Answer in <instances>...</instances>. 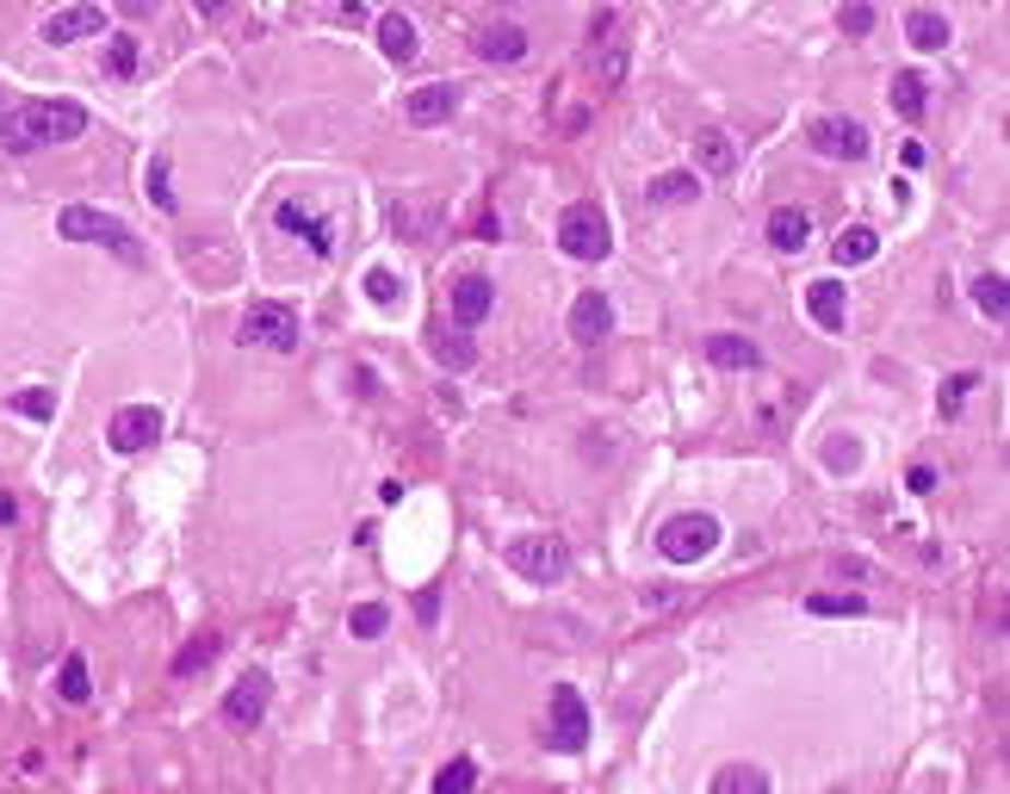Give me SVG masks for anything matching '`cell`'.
<instances>
[{
  "label": "cell",
  "mask_w": 1010,
  "mask_h": 794,
  "mask_svg": "<svg viewBox=\"0 0 1010 794\" xmlns=\"http://www.w3.org/2000/svg\"><path fill=\"white\" fill-rule=\"evenodd\" d=\"M477 57L484 62H521L527 57V32H521V25H484V32H477Z\"/></svg>",
  "instance_id": "obj_19"
},
{
  "label": "cell",
  "mask_w": 1010,
  "mask_h": 794,
  "mask_svg": "<svg viewBox=\"0 0 1010 794\" xmlns=\"http://www.w3.org/2000/svg\"><path fill=\"white\" fill-rule=\"evenodd\" d=\"M150 199L162 205V212H174V205H180V199H174V187H168V155H155V162H150Z\"/></svg>",
  "instance_id": "obj_38"
},
{
  "label": "cell",
  "mask_w": 1010,
  "mask_h": 794,
  "mask_svg": "<svg viewBox=\"0 0 1010 794\" xmlns=\"http://www.w3.org/2000/svg\"><path fill=\"white\" fill-rule=\"evenodd\" d=\"M645 199H657V205H688V199H701V180H694V168H669V175H657L645 187Z\"/></svg>",
  "instance_id": "obj_22"
},
{
  "label": "cell",
  "mask_w": 1010,
  "mask_h": 794,
  "mask_svg": "<svg viewBox=\"0 0 1010 794\" xmlns=\"http://www.w3.org/2000/svg\"><path fill=\"white\" fill-rule=\"evenodd\" d=\"M106 32V7H94V0H81V7H62V13H50V20L38 25V38L44 44H81V38H99Z\"/></svg>",
  "instance_id": "obj_10"
},
{
  "label": "cell",
  "mask_w": 1010,
  "mask_h": 794,
  "mask_svg": "<svg viewBox=\"0 0 1010 794\" xmlns=\"http://www.w3.org/2000/svg\"><path fill=\"white\" fill-rule=\"evenodd\" d=\"M812 150L819 155H831V162H862V155L875 150L868 143V125L862 118H843V112H831V118H812Z\"/></svg>",
  "instance_id": "obj_7"
},
{
  "label": "cell",
  "mask_w": 1010,
  "mask_h": 794,
  "mask_svg": "<svg viewBox=\"0 0 1010 794\" xmlns=\"http://www.w3.org/2000/svg\"><path fill=\"white\" fill-rule=\"evenodd\" d=\"M905 38H912V50H942L949 44V20L930 13V7H917L912 20H905Z\"/></svg>",
  "instance_id": "obj_26"
},
{
  "label": "cell",
  "mask_w": 1010,
  "mask_h": 794,
  "mask_svg": "<svg viewBox=\"0 0 1010 794\" xmlns=\"http://www.w3.org/2000/svg\"><path fill=\"white\" fill-rule=\"evenodd\" d=\"M713 546H720V515H706V509H682V515H669L664 534H657V553H664L669 565H701Z\"/></svg>",
  "instance_id": "obj_2"
},
{
  "label": "cell",
  "mask_w": 1010,
  "mask_h": 794,
  "mask_svg": "<svg viewBox=\"0 0 1010 794\" xmlns=\"http://www.w3.org/2000/svg\"><path fill=\"white\" fill-rule=\"evenodd\" d=\"M236 335H242V348L292 354V348H298V310H292V305H254Z\"/></svg>",
  "instance_id": "obj_6"
},
{
  "label": "cell",
  "mask_w": 1010,
  "mask_h": 794,
  "mask_svg": "<svg viewBox=\"0 0 1010 794\" xmlns=\"http://www.w3.org/2000/svg\"><path fill=\"white\" fill-rule=\"evenodd\" d=\"M899 162H905V168H924V162H930V150L912 137V143H899Z\"/></svg>",
  "instance_id": "obj_43"
},
{
  "label": "cell",
  "mask_w": 1010,
  "mask_h": 794,
  "mask_svg": "<svg viewBox=\"0 0 1010 794\" xmlns=\"http://www.w3.org/2000/svg\"><path fill=\"white\" fill-rule=\"evenodd\" d=\"M645 608H651V615H669V608H682V590L657 583V590H645Z\"/></svg>",
  "instance_id": "obj_41"
},
{
  "label": "cell",
  "mask_w": 1010,
  "mask_h": 794,
  "mask_svg": "<svg viewBox=\"0 0 1010 794\" xmlns=\"http://www.w3.org/2000/svg\"><path fill=\"white\" fill-rule=\"evenodd\" d=\"M87 131V106L81 99H25L13 112H0V143L7 150H57Z\"/></svg>",
  "instance_id": "obj_1"
},
{
  "label": "cell",
  "mask_w": 1010,
  "mask_h": 794,
  "mask_svg": "<svg viewBox=\"0 0 1010 794\" xmlns=\"http://www.w3.org/2000/svg\"><path fill=\"white\" fill-rule=\"evenodd\" d=\"M217 652H224L217 640H192L187 652L174 659V677H192V671H211V659H217Z\"/></svg>",
  "instance_id": "obj_33"
},
{
  "label": "cell",
  "mask_w": 1010,
  "mask_h": 794,
  "mask_svg": "<svg viewBox=\"0 0 1010 794\" xmlns=\"http://www.w3.org/2000/svg\"><path fill=\"white\" fill-rule=\"evenodd\" d=\"M384 602H360V608H354V620H347V627H354V640H379L384 633Z\"/></svg>",
  "instance_id": "obj_35"
},
{
  "label": "cell",
  "mask_w": 1010,
  "mask_h": 794,
  "mask_svg": "<svg viewBox=\"0 0 1010 794\" xmlns=\"http://www.w3.org/2000/svg\"><path fill=\"white\" fill-rule=\"evenodd\" d=\"M136 50H143V44H136V38H131V32H118V38H112V44H106V69H112V75H118V81H131V75H136V69H143V57H136Z\"/></svg>",
  "instance_id": "obj_31"
},
{
  "label": "cell",
  "mask_w": 1010,
  "mask_h": 794,
  "mask_svg": "<svg viewBox=\"0 0 1010 794\" xmlns=\"http://www.w3.org/2000/svg\"><path fill=\"white\" fill-rule=\"evenodd\" d=\"M490 310H496V286L484 280V273H465V280L453 286V323H459V330H477Z\"/></svg>",
  "instance_id": "obj_13"
},
{
  "label": "cell",
  "mask_w": 1010,
  "mask_h": 794,
  "mask_svg": "<svg viewBox=\"0 0 1010 794\" xmlns=\"http://www.w3.org/2000/svg\"><path fill=\"white\" fill-rule=\"evenodd\" d=\"M558 249L571 254V261H602L614 249V224L602 205H571L565 224H558Z\"/></svg>",
  "instance_id": "obj_5"
},
{
  "label": "cell",
  "mask_w": 1010,
  "mask_h": 794,
  "mask_svg": "<svg viewBox=\"0 0 1010 794\" xmlns=\"http://www.w3.org/2000/svg\"><path fill=\"white\" fill-rule=\"evenodd\" d=\"M13 410H20V416H32V423H50V416H57V398H50L44 386H32V391H20V398H13Z\"/></svg>",
  "instance_id": "obj_36"
},
{
  "label": "cell",
  "mask_w": 1010,
  "mask_h": 794,
  "mask_svg": "<svg viewBox=\"0 0 1010 794\" xmlns=\"http://www.w3.org/2000/svg\"><path fill=\"white\" fill-rule=\"evenodd\" d=\"M379 50H384V62H416L421 57L416 20H409V13H384L379 20Z\"/></svg>",
  "instance_id": "obj_16"
},
{
  "label": "cell",
  "mask_w": 1010,
  "mask_h": 794,
  "mask_svg": "<svg viewBox=\"0 0 1010 794\" xmlns=\"http://www.w3.org/2000/svg\"><path fill=\"white\" fill-rule=\"evenodd\" d=\"M706 789L713 794H769V770H757V763H725V770H713Z\"/></svg>",
  "instance_id": "obj_21"
},
{
  "label": "cell",
  "mask_w": 1010,
  "mask_h": 794,
  "mask_svg": "<svg viewBox=\"0 0 1010 794\" xmlns=\"http://www.w3.org/2000/svg\"><path fill=\"white\" fill-rule=\"evenodd\" d=\"M472 782H477V763H472V757H453V763H447V770L435 775V789H440V794H465Z\"/></svg>",
  "instance_id": "obj_34"
},
{
  "label": "cell",
  "mask_w": 1010,
  "mask_h": 794,
  "mask_svg": "<svg viewBox=\"0 0 1010 794\" xmlns=\"http://www.w3.org/2000/svg\"><path fill=\"white\" fill-rule=\"evenodd\" d=\"M806 310H812L819 330L837 335L843 317H849V292H843V280H812V286H806Z\"/></svg>",
  "instance_id": "obj_15"
},
{
  "label": "cell",
  "mask_w": 1010,
  "mask_h": 794,
  "mask_svg": "<svg viewBox=\"0 0 1010 794\" xmlns=\"http://www.w3.org/2000/svg\"><path fill=\"white\" fill-rule=\"evenodd\" d=\"M155 441H162V410L155 404H124L112 416V453L131 460V453H143V447H155Z\"/></svg>",
  "instance_id": "obj_9"
},
{
  "label": "cell",
  "mask_w": 1010,
  "mask_h": 794,
  "mask_svg": "<svg viewBox=\"0 0 1010 794\" xmlns=\"http://www.w3.org/2000/svg\"><path fill=\"white\" fill-rule=\"evenodd\" d=\"M706 360L725 372H750V367H763V354H757V342L750 335H706Z\"/></svg>",
  "instance_id": "obj_18"
},
{
  "label": "cell",
  "mask_w": 1010,
  "mask_h": 794,
  "mask_svg": "<svg viewBox=\"0 0 1010 794\" xmlns=\"http://www.w3.org/2000/svg\"><path fill=\"white\" fill-rule=\"evenodd\" d=\"M973 386H979L973 372H961V379H949V391H942V416H954V410H961V398H967Z\"/></svg>",
  "instance_id": "obj_42"
},
{
  "label": "cell",
  "mask_w": 1010,
  "mask_h": 794,
  "mask_svg": "<svg viewBox=\"0 0 1010 794\" xmlns=\"http://www.w3.org/2000/svg\"><path fill=\"white\" fill-rule=\"evenodd\" d=\"M453 112H459V87H453V81H428V87H416V94L403 99V118H409V125H421V131L447 125Z\"/></svg>",
  "instance_id": "obj_12"
},
{
  "label": "cell",
  "mask_w": 1010,
  "mask_h": 794,
  "mask_svg": "<svg viewBox=\"0 0 1010 794\" xmlns=\"http://www.w3.org/2000/svg\"><path fill=\"white\" fill-rule=\"evenodd\" d=\"M229 0H199V13H224Z\"/></svg>",
  "instance_id": "obj_45"
},
{
  "label": "cell",
  "mask_w": 1010,
  "mask_h": 794,
  "mask_svg": "<svg viewBox=\"0 0 1010 794\" xmlns=\"http://www.w3.org/2000/svg\"><path fill=\"white\" fill-rule=\"evenodd\" d=\"M806 236H812V217H806L800 205H775V212H769V249L800 254Z\"/></svg>",
  "instance_id": "obj_17"
},
{
  "label": "cell",
  "mask_w": 1010,
  "mask_h": 794,
  "mask_svg": "<svg viewBox=\"0 0 1010 794\" xmlns=\"http://www.w3.org/2000/svg\"><path fill=\"white\" fill-rule=\"evenodd\" d=\"M694 162H701L706 175H732V162H738V155H732V137H725V131H701V137H694Z\"/></svg>",
  "instance_id": "obj_29"
},
{
  "label": "cell",
  "mask_w": 1010,
  "mask_h": 794,
  "mask_svg": "<svg viewBox=\"0 0 1010 794\" xmlns=\"http://www.w3.org/2000/svg\"><path fill=\"white\" fill-rule=\"evenodd\" d=\"M806 608H812V615H862L868 602H862V596H837V590H819V596H806Z\"/></svg>",
  "instance_id": "obj_37"
},
{
  "label": "cell",
  "mask_w": 1010,
  "mask_h": 794,
  "mask_svg": "<svg viewBox=\"0 0 1010 794\" xmlns=\"http://www.w3.org/2000/svg\"><path fill=\"white\" fill-rule=\"evenodd\" d=\"M831 254H837V268H862V261H875V254H880V236L868 230V224H849V230H837Z\"/></svg>",
  "instance_id": "obj_20"
},
{
  "label": "cell",
  "mask_w": 1010,
  "mask_h": 794,
  "mask_svg": "<svg viewBox=\"0 0 1010 794\" xmlns=\"http://www.w3.org/2000/svg\"><path fill=\"white\" fill-rule=\"evenodd\" d=\"M552 745L558 751H583L590 745V708H583V696H577L571 683L552 689Z\"/></svg>",
  "instance_id": "obj_11"
},
{
  "label": "cell",
  "mask_w": 1010,
  "mask_h": 794,
  "mask_svg": "<svg viewBox=\"0 0 1010 794\" xmlns=\"http://www.w3.org/2000/svg\"><path fill=\"white\" fill-rule=\"evenodd\" d=\"M13 515H20V503H13V497H7V490H0V528L13 522Z\"/></svg>",
  "instance_id": "obj_44"
},
{
  "label": "cell",
  "mask_w": 1010,
  "mask_h": 794,
  "mask_svg": "<svg viewBox=\"0 0 1010 794\" xmlns=\"http://www.w3.org/2000/svg\"><path fill=\"white\" fill-rule=\"evenodd\" d=\"M268 696H273V683L268 671H242V677L229 683V696H224V720L229 726H261V714H268Z\"/></svg>",
  "instance_id": "obj_8"
},
{
  "label": "cell",
  "mask_w": 1010,
  "mask_h": 794,
  "mask_svg": "<svg viewBox=\"0 0 1010 794\" xmlns=\"http://www.w3.org/2000/svg\"><path fill=\"white\" fill-rule=\"evenodd\" d=\"M435 360H440V367H447V372H465V367H477V348H472V335H465V330H453V335L440 330V335H435Z\"/></svg>",
  "instance_id": "obj_30"
},
{
  "label": "cell",
  "mask_w": 1010,
  "mask_h": 794,
  "mask_svg": "<svg viewBox=\"0 0 1010 794\" xmlns=\"http://www.w3.org/2000/svg\"><path fill=\"white\" fill-rule=\"evenodd\" d=\"M973 305H979V317H986V323H1005V317H1010L1005 273H979V280H973Z\"/></svg>",
  "instance_id": "obj_23"
},
{
  "label": "cell",
  "mask_w": 1010,
  "mask_h": 794,
  "mask_svg": "<svg viewBox=\"0 0 1010 794\" xmlns=\"http://www.w3.org/2000/svg\"><path fill=\"white\" fill-rule=\"evenodd\" d=\"M887 99H893V112L899 118H924V75H917V69H899L893 75V87H887Z\"/></svg>",
  "instance_id": "obj_25"
},
{
  "label": "cell",
  "mask_w": 1010,
  "mask_h": 794,
  "mask_svg": "<svg viewBox=\"0 0 1010 794\" xmlns=\"http://www.w3.org/2000/svg\"><path fill=\"white\" fill-rule=\"evenodd\" d=\"M502 559H509V571H521L527 583H558L571 571V546L558 541V534H521V541L502 546Z\"/></svg>",
  "instance_id": "obj_4"
},
{
  "label": "cell",
  "mask_w": 1010,
  "mask_h": 794,
  "mask_svg": "<svg viewBox=\"0 0 1010 794\" xmlns=\"http://www.w3.org/2000/svg\"><path fill=\"white\" fill-rule=\"evenodd\" d=\"M366 298H372V305H384V310H391V305H397V298H403V280H397V273H391V268H366Z\"/></svg>",
  "instance_id": "obj_32"
},
{
  "label": "cell",
  "mask_w": 1010,
  "mask_h": 794,
  "mask_svg": "<svg viewBox=\"0 0 1010 794\" xmlns=\"http://www.w3.org/2000/svg\"><path fill=\"white\" fill-rule=\"evenodd\" d=\"M280 230L305 236V242H310V249H317V254H335V236H329L323 224H317V217L305 212V205H280Z\"/></svg>",
  "instance_id": "obj_24"
},
{
  "label": "cell",
  "mask_w": 1010,
  "mask_h": 794,
  "mask_svg": "<svg viewBox=\"0 0 1010 794\" xmlns=\"http://www.w3.org/2000/svg\"><path fill=\"white\" fill-rule=\"evenodd\" d=\"M837 25L849 32V38H862V32H875V7H868V0H849V7L837 13Z\"/></svg>",
  "instance_id": "obj_40"
},
{
  "label": "cell",
  "mask_w": 1010,
  "mask_h": 794,
  "mask_svg": "<svg viewBox=\"0 0 1010 794\" xmlns=\"http://www.w3.org/2000/svg\"><path fill=\"white\" fill-rule=\"evenodd\" d=\"M57 230L69 236V242H99V249H112L118 261H131V268H143V249H136V236L118 224V217L106 212H87V205H69V212L57 217Z\"/></svg>",
  "instance_id": "obj_3"
},
{
  "label": "cell",
  "mask_w": 1010,
  "mask_h": 794,
  "mask_svg": "<svg viewBox=\"0 0 1010 794\" xmlns=\"http://www.w3.org/2000/svg\"><path fill=\"white\" fill-rule=\"evenodd\" d=\"M590 62H602V81H620L627 75V44L614 38V20H602V44H590Z\"/></svg>",
  "instance_id": "obj_28"
},
{
  "label": "cell",
  "mask_w": 1010,
  "mask_h": 794,
  "mask_svg": "<svg viewBox=\"0 0 1010 794\" xmlns=\"http://www.w3.org/2000/svg\"><path fill=\"white\" fill-rule=\"evenodd\" d=\"M824 465H831V472H856V465H862L856 441H849V435H831V447H824Z\"/></svg>",
  "instance_id": "obj_39"
},
{
  "label": "cell",
  "mask_w": 1010,
  "mask_h": 794,
  "mask_svg": "<svg viewBox=\"0 0 1010 794\" xmlns=\"http://www.w3.org/2000/svg\"><path fill=\"white\" fill-rule=\"evenodd\" d=\"M57 696L69 701V708H81V701H94V683H87V659L81 652H69L57 671Z\"/></svg>",
  "instance_id": "obj_27"
},
{
  "label": "cell",
  "mask_w": 1010,
  "mask_h": 794,
  "mask_svg": "<svg viewBox=\"0 0 1010 794\" xmlns=\"http://www.w3.org/2000/svg\"><path fill=\"white\" fill-rule=\"evenodd\" d=\"M608 330H614V298H608V292H577L571 335H577V342H602Z\"/></svg>",
  "instance_id": "obj_14"
}]
</instances>
